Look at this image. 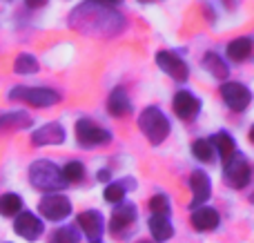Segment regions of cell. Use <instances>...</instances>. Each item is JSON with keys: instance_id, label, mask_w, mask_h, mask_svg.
<instances>
[{"instance_id": "34", "label": "cell", "mask_w": 254, "mask_h": 243, "mask_svg": "<svg viewBox=\"0 0 254 243\" xmlns=\"http://www.w3.org/2000/svg\"><path fill=\"white\" fill-rule=\"evenodd\" d=\"M250 201H252V203H254V194H252V199H250Z\"/></svg>"}, {"instance_id": "26", "label": "cell", "mask_w": 254, "mask_h": 243, "mask_svg": "<svg viewBox=\"0 0 254 243\" xmlns=\"http://www.w3.org/2000/svg\"><path fill=\"white\" fill-rule=\"evenodd\" d=\"M105 201L107 203H116V205H121L125 201V185L123 183H112V185H107L105 187Z\"/></svg>"}, {"instance_id": "21", "label": "cell", "mask_w": 254, "mask_h": 243, "mask_svg": "<svg viewBox=\"0 0 254 243\" xmlns=\"http://www.w3.org/2000/svg\"><path fill=\"white\" fill-rule=\"evenodd\" d=\"M31 125V116L25 112H4L0 114V129H25Z\"/></svg>"}, {"instance_id": "3", "label": "cell", "mask_w": 254, "mask_h": 243, "mask_svg": "<svg viewBox=\"0 0 254 243\" xmlns=\"http://www.w3.org/2000/svg\"><path fill=\"white\" fill-rule=\"evenodd\" d=\"M9 98L11 101H22L31 107H52L63 101V94L49 87H25V85H20V87H13L9 92Z\"/></svg>"}, {"instance_id": "33", "label": "cell", "mask_w": 254, "mask_h": 243, "mask_svg": "<svg viewBox=\"0 0 254 243\" xmlns=\"http://www.w3.org/2000/svg\"><path fill=\"white\" fill-rule=\"evenodd\" d=\"M140 2H149V0H140Z\"/></svg>"}, {"instance_id": "18", "label": "cell", "mask_w": 254, "mask_h": 243, "mask_svg": "<svg viewBox=\"0 0 254 243\" xmlns=\"http://www.w3.org/2000/svg\"><path fill=\"white\" fill-rule=\"evenodd\" d=\"M147 226H149V232H152L154 241H158V243L167 241L172 235H174V228H172L170 219L161 217V214H152L149 221H147Z\"/></svg>"}, {"instance_id": "27", "label": "cell", "mask_w": 254, "mask_h": 243, "mask_svg": "<svg viewBox=\"0 0 254 243\" xmlns=\"http://www.w3.org/2000/svg\"><path fill=\"white\" fill-rule=\"evenodd\" d=\"M149 208H152L154 214L167 217V214H170V201H167L165 194H154L152 199H149Z\"/></svg>"}, {"instance_id": "8", "label": "cell", "mask_w": 254, "mask_h": 243, "mask_svg": "<svg viewBox=\"0 0 254 243\" xmlns=\"http://www.w3.org/2000/svg\"><path fill=\"white\" fill-rule=\"evenodd\" d=\"M221 98L230 110L243 112L252 103V92L241 83H223L221 85Z\"/></svg>"}, {"instance_id": "15", "label": "cell", "mask_w": 254, "mask_h": 243, "mask_svg": "<svg viewBox=\"0 0 254 243\" xmlns=\"http://www.w3.org/2000/svg\"><path fill=\"white\" fill-rule=\"evenodd\" d=\"M219 221H221L219 212L214 208H207V205H201V208H196L192 212V226L198 232L214 230V228H219Z\"/></svg>"}, {"instance_id": "14", "label": "cell", "mask_w": 254, "mask_h": 243, "mask_svg": "<svg viewBox=\"0 0 254 243\" xmlns=\"http://www.w3.org/2000/svg\"><path fill=\"white\" fill-rule=\"evenodd\" d=\"M134 221H136V205L121 203L119 208L114 210V214H112V221H110L112 235H123V232H127V228L134 226Z\"/></svg>"}, {"instance_id": "4", "label": "cell", "mask_w": 254, "mask_h": 243, "mask_svg": "<svg viewBox=\"0 0 254 243\" xmlns=\"http://www.w3.org/2000/svg\"><path fill=\"white\" fill-rule=\"evenodd\" d=\"M76 141L85 147H96V145H107L112 141V132L94 123L92 119H80L76 121Z\"/></svg>"}, {"instance_id": "31", "label": "cell", "mask_w": 254, "mask_h": 243, "mask_svg": "<svg viewBox=\"0 0 254 243\" xmlns=\"http://www.w3.org/2000/svg\"><path fill=\"white\" fill-rule=\"evenodd\" d=\"M98 179H101V181H107V179H110V172H105V170L98 172Z\"/></svg>"}, {"instance_id": "7", "label": "cell", "mask_w": 254, "mask_h": 243, "mask_svg": "<svg viewBox=\"0 0 254 243\" xmlns=\"http://www.w3.org/2000/svg\"><path fill=\"white\" fill-rule=\"evenodd\" d=\"M38 212L49 221H63L71 212V201L63 194H49L38 203Z\"/></svg>"}, {"instance_id": "11", "label": "cell", "mask_w": 254, "mask_h": 243, "mask_svg": "<svg viewBox=\"0 0 254 243\" xmlns=\"http://www.w3.org/2000/svg\"><path fill=\"white\" fill-rule=\"evenodd\" d=\"M13 230L27 241H36L43 235V221L31 212H20L18 219L13 221Z\"/></svg>"}, {"instance_id": "20", "label": "cell", "mask_w": 254, "mask_h": 243, "mask_svg": "<svg viewBox=\"0 0 254 243\" xmlns=\"http://www.w3.org/2000/svg\"><path fill=\"white\" fill-rule=\"evenodd\" d=\"M210 143H212V147H216V150H219V154H221V159H223V161L232 159V156L237 154V143H234V138L230 136L228 132L214 134V136L210 138Z\"/></svg>"}, {"instance_id": "22", "label": "cell", "mask_w": 254, "mask_h": 243, "mask_svg": "<svg viewBox=\"0 0 254 243\" xmlns=\"http://www.w3.org/2000/svg\"><path fill=\"white\" fill-rule=\"evenodd\" d=\"M22 208V199L18 194H2L0 196V214L2 217H18Z\"/></svg>"}, {"instance_id": "10", "label": "cell", "mask_w": 254, "mask_h": 243, "mask_svg": "<svg viewBox=\"0 0 254 243\" xmlns=\"http://www.w3.org/2000/svg\"><path fill=\"white\" fill-rule=\"evenodd\" d=\"M172 107H174L176 116H179L181 121L190 123V121H194L198 116V112H201V101H198L194 94H190V92H179L174 96Z\"/></svg>"}, {"instance_id": "23", "label": "cell", "mask_w": 254, "mask_h": 243, "mask_svg": "<svg viewBox=\"0 0 254 243\" xmlns=\"http://www.w3.org/2000/svg\"><path fill=\"white\" fill-rule=\"evenodd\" d=\"M192 154L196 156L201 163L212 161V156H214V147H212L210 138H196V141L192 143Z\"/></svg>"}, {"instance_id": "28", "label": "cell", "mask_w": 254, "mask_h": 243, "mask_svg": "<svg viewBox=\"0 0 254 243\" xmlns=\"http://www.w3.org/2000/svg\"><path fill=\"white\" fill-rule=\"evenodd\" d=\"M54 243H78V235L74 228H61L54 232Z\"/></svg>"}, {"instance_id": "24", "label": "cell", "mask_w": 254, "mask_h": 243, "mask_svg": "<svg viewBox=\"0 0 254 243\" xmlns=\"http://www.w3.org/2000/svg\"><path fill=\"white\" fill-rule=\"evenodd\" d=\"M13 69H16L18 74H36V71H38V61H36L31 54H20V56L16 58V62H13Z\"/></svg>"}, {"instance_id": "9", "label": "cell", "mask_w": 254, "mask_h": 243, "mask_svg": "<svg viewBox=\"0 0 254 243\" xmlns=\"http://www.w3.org/2000/svg\"><path fill=\"white\" fill-rule=\"evenodd\" d=\"M190 190H192V208H201V205H205V201L210 199L212 194V183H210V177H207L203 170H196V172H192V177H190Z\"/></svg>"}, {"instance_id": "12", "label": "cell", "mask_w": 254, "mask_h": 243, "mask_svg": "<svg viewBox=\"0 0 254 243\" xmlns=\"http://www.w3.org/2000/svg\"><path fill=\"white\" fill-rule=\"evenodd\" d=\"M78 226L85 232V237L92 241H98L105 230V223H103V214L98 210H85L78 214Z\"/></svg>"}, {"instance_id": "19", "label": "cell", "mask_w": 254, "mask_h": 243, "mask_svg": "<svg viewBox=\"0 0 254 243\" xmlns=\"http://www.w3.org/2000/svg\"><path fill=\"white\" fill-rule=\"evenodd\" d=\"M201 65H203V69H205L207 74L214 76V78H219V80H225L228 78V74H230V69H228V65L223 62V58H221L219 54H214V52H207L205 56H203Z\"/></svg>"}, {"instance_id": "6", "label": "cell", "mask_w": 254, "mask_h": 243, "mask_svg": "<svg viewBox=\"0 0 254 243\" xmlns=\"http://www.w3.org/2000/svg\"><path fill=\"white\" fill-rule=\"evenodd\" d=\"M156 65L161 67V69L165 71L167 76H172L174 80H179V83L188 80V76H190L188 62H185L183 58L179 56V54L167 52V49H161V52L156 54Z\"/></svg>"}, {"instance_id": "1", "label": "cell", "mask_w": 254, "mask_h": 243, "mask_svg": "<svg viewBox=\"0 0 254 243\" xmlns=\"http://www.w3.org/2000/svg\"><path fill=\"white\" fill-rule=\"evenodd\" d=\"M138 127L152 145H161V143L170 136L172 125H170V121H167V116L163 114L158 107H147V110H143L138 116Z\"/></svg>"}, {"instance_id": "13", "label": "cell", "mask_w": 254, "mask_h": 243, "mask_svg": "<svg viewBox=\"0 0 254 243\" xmlns=\"http://www.w3.org/2000/svg\"><path fill=\"white\" fill-rule=\"evenodd\" d=\"M63 141H65V127L61 123H45L31 134L34 145H61Z\"/></svg>"}, {"instance_id": "29", "label": "cell", "mask_w": 254, "mask_h": 243, "mask_svg": "<svg viewBox=\"0 0 254 243\" xmlns=\"http://www.w3.org/2000/svg\"><path fill=\"white\" fill-rule=\"evenodd\" d=\"M25 2H27V7L38 9V7H45V4H47V0H25Z\"/></svg>"}, {"instance_id": "35", "label": "cell", "mask_w": 254, "mask_h": 243, "mask_svg": "<svg viewBox=\"0 0 254 243\" xmlns=\"http://www.w3.org/2000/svg\"><path fill=\"white\" fill-rule=\"evenodd\" d=\"M92 243H98V241H92Z\"/></svg>"}, {"instance_id": "32", "label": "cell", "mask_w": 254, "mask_h": 243, "mask_svg": "<svg viewBox=\"0 0 254 243\" xmlns=\"http://www.w3.org/2000/svg\"><path fill=\"white\" fill-rule=\"evenodd\" d=\"M250 141L254 143V125H252V127H250Z\"/></svg>"}, {"instance_id": "25", "label": "cell", "mask_w": 254, "mask_h": 243, "mask_svg": "<svg viewBox=\"0 0 254 243\" xmlns=\"http://www.w3.org/2000/svg\"><path fill=\"white\" fill-rule=\"evenodd\" d=\"M61 172H63V179H65V183L83 181V177H85V168H83V163H78V161H71V163H67L65 168L61 170Z\"/></svg>"}, {"instance_id": "16", "label": "cell", "mask_w": 254, "mask_h": 243, "mask_svg": "<svg viewBox=\"0 0 254 243\" xmlns=\"http://www.w3.org/2000/svg\"><path fill=\"white\" fill-rule=\"evenodd\" d=\"M254 52V40L250 36H241V38H234L232 43L228 45V49H225V54H228L230 61L234 62H243L248 61V58L252 56Z\"/></svg>"}, {"instance_id": "30", "label": "cell", "mask_w": 254, "mask_h": 243, "mask_svg": "<svg viewBox=\"0 0 254 243\" xmlns=\"http://www.w3.org/2000/svg\"><path fill=\"white\" fill-rule=\"evenodd\" d=\"M94 2H98L101 7H114V4H119L121 0H94Z\"/></svg>"}, {"instance_id": "5", "label": "cell", "mask_w": 254, "mask_h": 243, "mask_svg": "<svg viewBox=\"0 0 254 243\" xmlns=\"http://www.w3.org/2000/svg\"><path fill=\"white\" fill-rule=\"evenodd\" d=\"M223 177H225V181H228L232 187H237V190L246 187L252 179V168H250L246 156L234 154L232 159L223 161Z\"/></svg>"}, {"instance_id": "2", "label": "cell", "mask_w": 254, "mask_h": 243, "mask_svg": "<svg viewBox=\"0 0 254 243\" xmlns=\"http://www.w3.org/2000/svg\"><path fill=\"white\" fill-rule=\"evenodd\" d=\"M29 181L36 190H43V192H56L67 185L61 168L54 165L52 161H36L29 168Z\"/></svg>"}, {"instance_id": "17", "label": "cell", "mask_w": 254, "mask_h": 243, "mask_svg": "<svg viewBox=\"0 0 254 243\" xmlns=\"http://www.w3.org/2000/svg\"><path fill=\"white\" fill-rule=\"evenodd\" d=\"M107 110H110L112 116H116V119H123L131 112V103H129V96L125 94L123 87H116L112 89L110 98H107Z\"/></svg>"}]
</instances>
